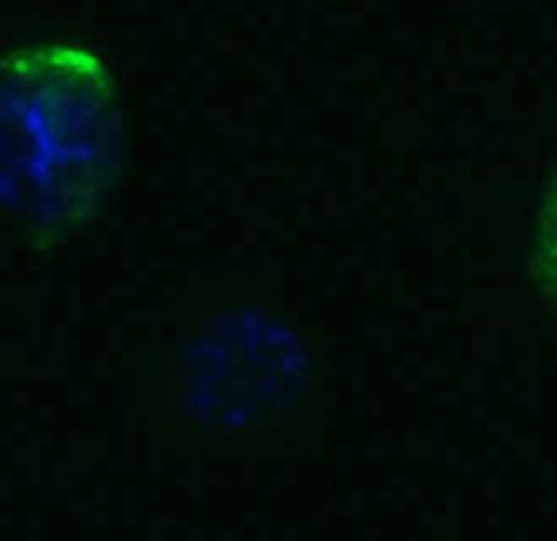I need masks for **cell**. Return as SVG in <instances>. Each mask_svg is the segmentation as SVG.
I'll list each match as a JSON object with an SVG mask.
<instances>
[{
  "instance_id": "7a4b0ae2",
  "label": "cell",
  "mask_w": 557,
  "mask_h": 541,
  "mask_svg": "<svg viewBox=\"0 0 557 541\" xmlns=\"http://www.w3.org/2000/svg\"><path fill=\"white\" fill-rule=\"evenodd\" d=\"M174 419L243 435L297 419L313 392V357L297 319L267 297H234L190 316L166 354Z\"/></svg>"
},
{
  "instance_id": "3957f363",
  "label": "cell",
  "mask_w": 557,
  "mask_h": 541,
  "mask_svg": "<svg viewBox=\"0 0 557 541\" xmlns=\"http://www.w3.org/2000/svg\"><path fill=\"white\" fill-rule=\"evenodd\" d=\"M528 267L539 299L557 313V161L533 216Z\"/></svg>"
},
{
  "instance_id": "6da1fadb",
  "label": "cell",
  "mask_w": 557,
  "mask_h": 541,
  "mask_svg": "<svg viewBox=\"0 0 557 541\" xmlns=\"http://www.w3.org/2000/svg\"><path fill=\"white\" fill-rule=\"evenodd\" d=\"M120 93L109 63L71 38L3 58V221L25 248L82 237L120 177Z\"/></svg>"
}]
</instances>
